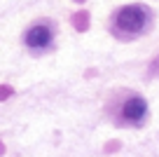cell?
I'll return each mask as SVG.
<instances>
[{
	"mask_svg": "<svg viewBox=\"0 0 159 157\" xmlns=\"http://www.w3.org/2000/svg\"><path fill=\"white\" fill-rule=\"evenodd\" d=\"M145 24H148V12L140 5H126L117 14V28L126 31V33H138L145 28Z\"/></svg>",
	"mask_w": 159,
	"mask_h": 157,
	"instance_id": "1",
	"label": "cell"
},
{
	"mask_svg": "<svg viewBox=\"0 0 159 157\" xmlns=\"http://www.w3.org/2000/svg\"><path fill=\"white\" fill-rule=\"evenodd\" d=\"M122 115H124L126 122H143V117L148 115V103H145V98L140 96H131L129 101L124 103V108H122Z\"/></svg>",
	"mask_w": 159,
	"mask_h": 157,
	"instance_id": "2",
	"label": "cell"
},
{
	"mask_svg": "<svg viewBox=\"0 0 159 157\" xmlns=\"http://www.w3.org/2000/svg\"><path fill=\"white\" fill-rule=\"evenodd\" d=\"M52 42V31L47 26H33V28L26 33V45L35 49H42Z\"/></svg>",
	"mask_w": 159,
	"mask_h": 157,
	"instance_id": "3",
	"label": "cell"
}]
</instances>
